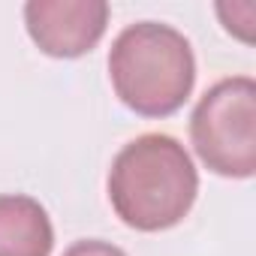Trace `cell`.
I'll return each instance as SVG.
<instances>
[{"label":"cell","instance_id":"1","mask_svg":"<svg viewBox=\"0 0 256 256\" xmlns=\"http://www.w3.org/2000/svg\"><path fill=\"white\" fill-rule=\"evenodd\" d=\"M199 193V172L187 148L166 133L126 142L108 169V202L124 226L166 232L178 226Z\"/></svg>","mask_w":256,"mask_h":256},{"label":"cell","instance_id":"2","mask_svg":"<svg viewBox=\"0 0 256 256\" xmlns=\"http://www.w3.org/2000/svg\"><path fill=\"white\" fill-rule=\"evenodd\" d=\"M108 78L130 112L142 118H169L190 100L196 84L193 46L172 24L136 22L112 42Z\"/></svg>","mask_w":256,"mask_h":256},{"label":"cell","instance_id":"4","mask_svg":"<svg viewBox=\"0 0 256 256\" xmlns=\"http://www.w3.org/2000/svg\"><path fill=\"white\" fill-rule=\"evenodd\" d=\"M24 28L34 46L58 60H76L96 48L108 28L106 0H30Z\"/></svg>","mask_w":256,"mask_h":256},{"label":"cell","instance_id":"3","mask_svg":"<svg viewBox=\"0 0 256 256\" xmlns=\"http://www.w3.org/2000/svg\"><path fill=\"white\" fill-rule=\"evenodd\" d=\"M190 139L199 160L220 178H253L256 172V82L232 76L211 84L193 114Z\"/></svg>","mask_w":256,"mask_h":256},{"label":"cell","instance_id":"5","mask_svg":"<svg viewBox=\"0 0 256 256\" xmlns=\"http://www.w3.org/2000/svg\"><path fill=\"white\" fill-rule=\"evenodd\" d=\"M52 217L34 196H0V256H52Z\"/></svg>","mask_w":256,"mask_h":256},{"label":"cell","instance_id":"6","mask_svg":"<svg viewBox=\"0 0 256 256\" xmlns=\"http://www.w3.org/2000/svg\"><path fill=\"white\" fill-rule=\"evenodd\" d=\"M64 256H126L120 247H114L112 241H102V238H84V241H76L72 247H66Z\"/></svg>","mask_w":256,"mask_h":256}]
</instances>
